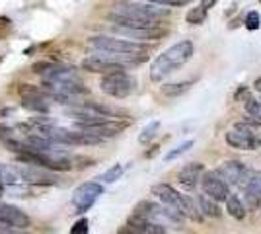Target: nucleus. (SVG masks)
<instances>
[{
    "label": "nucleus",
    "mask_w": 261,
    "mask_h": 234,
    "mask_svg": "<svg viewBox=\"0 0 261 234\" xmlns=\"http://www.w3.org/2000/svg\"><path fill=\"white\" fill-rule=\"evenodd\" d=\"M166 16H168V10L160 4L121 0L113 4V10L108 14V20L113 25H123V28H158V23Z\"/></svg>",
    "instance_id": "obj_1"
},
{
    "label": "nucleus",
    "mask_w": 261,
    "mask_h": 234,
    "mask_svg": "<svg viewBox=\"0 0 261 234\" xmlns=\"http://www.w3.org/2000/svg\"><path fill=\"white\" fill-rule=\"evenodd\" d=\"M193 51H195V47L189 39L172 45L170 49L164 51L162 55H158L154 59L152 67H150V78L154 82H160L162 78L170 76L172 72L181 68L193 57Z\"/></svg>",
    "instance_id": "obj_2"
},
{
    "label": "nucleus",
    "mask_w": 261,
    "mask_h": 234,
    "mask_svg": "<svg viewBox=\"0 0 261 234\" xmlns=\"http://www.w3.org/2000/svg\"><path fill=\"white\" fill-rule=\"evenodd\" d=\"M144 55H115V53H103V55H90L82 61V68L94 74H113V72H125L130 65L141 63Z\"/></svg>",
    "instance_id": "obj_3"
},
{
    "label": "nucleus",
    "mask_w": 261,
    "mask_h": 234,
    "mask_svg": "<svg viewBox=\"0 0 261 234\" xmlns=\"http://www.w3.org/2000/svg\"><path fill=\"white\" fill-rule=\"evenodd\" d=\"M90 47L98 49L99 53H115V55H144L148 51L144 43L111 37V35H94L90 39Z\"/></svg>",
    "instance_id": "obj_4"
},
{
    "label": "nucleus",
    "mask_w": 261,
    "mask_h": 234,
    "mask_svg": "<svg viewBox=\"0 0 261 234\" xmlns=\"http://www.w3.org/2000/svg\"><path fill=\"white\" fill-rule=\"evenodd\" d=\"M133 215L142 217V219H150V221H156V223H160V224H168V223L179 224L185 219L184 215L177 213L175 209L164 205V203L158 205V203H154V201H141V203L135 207Z\"/></svg>",
    "instance_id": "obj_5"
},
{
    "label": "nucleus",
    "mask_w": 261,
    "mask_h": 234,
    "mask_svg": "<svg viewBox=\"0 0 261 234\" xmlns=\"http://www.w3.org/2000/svg\"><path fill=\"white\" fill-rule=\"evenodd\" d=\"M99 88L103 94H108L111 98H129L130 94L137 88V80L127 74V72H113V74H106L99 82Z\"/></svg>",
    "instance_id": "obj_6"
},
{
    "label": "nucleus",
    "mask_w": 261,
    "mask_h": 234,
    "mask_svg": "<svg viewBox=\"0 0 261 234\" xmlns=\"http://www.w3.org/2000/svg\"><path fill=\"white\" fill-rule=\"evenodd\" d=\"M18 94L22 96L23 106H25L28 110L37 112V113L49 112V103L55 100L53 96H51L43 86L37 88V86H33V84H22L20 90H18Z\"/></svg>",
    "instance_id": "obj_7"
},
{
    "label": "nucleus",
    "mask_w": 261,
    "mask_h": 234,
    "mask_svg": "<svg viewBox=\"0 0 261 234\" xmlns=\"http://www.w3.org/2000/svg\"><path fill=\"white\" fill-rule=\"evenodd\" d=\"M14 170H16V174L20 176L23 184H37V186H55V184H59V178L55 176L53 170H49V168L43 170V166L22 162L20 166H16Z\"/></svg>",
    "instance_id": "obj_8"
},
{
    "label": "nucleus",
    "mask_w": 261,
    "mask_h": 234,
    "mask_svg": "<svg viewBox=\"0 0 261 234\" xmlns=\"http://www.w3.org/2000/svg\"><path fill=\"white\" fill-rule=\"evenodd\" d=\"M101 193H103V186L98 181H86V184L78 186L72 193V205H74L76 213H86L98 201Z\"/></svg>",
    "instance_id": "obj_9"
},
{
    "label": "nucleus",
    "mask_w": 261,
    "mask_h": 234,
    "mask_svg": "<svg viewBox=\"0 0 261 234\" xmlns=\"http://www.w3.org/2000/svg\"><path fill=\"white\" fill-rule=\"evenodd\" d=\"M76 127L82 129V131H86V133L98 135L101 139H109V137H115V135L123 133L129 127V121L103 119V121H96V123H76Z\"/></svg>",
    "instance_id": "obj_10"
},
{
    "label": "nucleus",
    "mask_w": 261,
    "mask_h": 234,
    "mask_svg": "<svg viewBox=\"0 0 261 234\" xmlns=\"http://www.w3.org/2000/svg\"><path fill=\"white\" fill-rule=\"evenodd\" d=\"M226 143L238 150H253L257 146V139L248 123H236L234 129L226 133Z\"/></svg>",
    "instance_id": "obj_11"
},
{
    "label": "nucleus",
    "mask_w": 261,
    "mask_h": 234,
    "mask_svg": "<svg viewBox=\"0 0 261 234\" xmlns=\"http://www.w3.org/2000/svg\"><path fill=\"white\" fill-rule=\"evenodd\" d=\"M217 174L228 186H244V179L248 176V168L240 160H226L217 168Z\"/></svg>",
    "instance_id": "obj_12"
},
{
    "label": "nucleus",
    "mask_w": 261,
    "mask_h": 234,
    "mask_svg": "<svg viewBox=\"0 0 261 234\" xmlns=\"http://www.w3.org/2000/svg\"><path fill=\"white\" fill-rule=\"evenodd\" d=\"M201 186H203V191L211 195L213 199L217 201H226L230 195V186L224 181V179L218 176L217 172H207L203 174L201 178Z\"/></svg>",
    "instance_id": "obj_13"
},
{
    "label": "nucleus",
    "mask_w": 261,
    "mask_h": 234,
    "mask_svg": "<svg viewBox=\"0 0 261 234\" xmlns=\"http://www.w3.org/2000/svg\"><path fill=\"white\" fill-rule=\"evenodd\" d=\"M119 234H166V228H164V224L156 223V221L130 215L129 223L121 228Z\"/></svg>",
    "instance_id": "obj_14"
},
{
    "label": "nucleus",
    "mask_w": 261,
    "mask_h": 234,
    "mask_svg": "<svg viewBox=\"0 0 261 234\" xmlns=\"http://www.w3.org/2000/svg\"><path fill=\"white\" fill-rule=\"evenodd\" d=\"M0 223L8 224V226H16V228H28L32 224V219L20 207L0 203Z\"/></svg>",
    "instance_id": "obj_15"
},
{
    "label": "nucleus",
    "mask_w": 261,
    "mask_h": 234,
    "mask_svg": "<svg viewBox=\"0 0 261 234\" xmlns=\"http://www.w3.org/2000/svg\"><path fill=\"white\" fill-rule=\"evenodd\" d=\"M152 195H156L160 203L164 205H168V207H172L175 209L177 213H181V205H184V193H179L177 190H174L172 186H168V184H156L152 188Z\"/></svg>",
    "instance_id": "obj_16"
},
{
    "label": "nucleus",
    "mask_w": 261,
    "mask_h": 234,
    "mask_svg": "<svg viewBox=\"0 0 261 234\" xmlns=\"http://www.w3.org/2000/svg\"><path fill=\"white\" fill-rule=\"evenodd\" d=\"M113 32L130 39H141V41H148V39H160L166 32L160 28H123V25H113Z\"/></svg>",
    "instance_id": "obj_17"
},
{
    "label": "nucleus",
    "mask_w": 261,
    "mask_h": 234,
    "mask_svg": "<svg viewBox=\"0 0 261 234\" xmlns=\"http://www.w3.org/2000/svg\"><path fill=\"white\" fill-rule=\"evenodd\" d=\"M203 174H205V166L201 162H191V164H185L181 168V172L177 174V179L185 190H195L197 184L203 178Z\"/></svg>",
    "instance_id": "obj_18"
},
{
    "label": "nucleus",
    "mask_w": 261,
    "mask_h": 234,
    "mask_svg": "<svg viewBox=\"0 0 261 234\" xmlns=\"http://www.w3.org/2000/svg\"><path fill=\"white\" fill-rule=\"evenodd\" d=\"M244 199H246V205L250 209H257L261 205V172H255L246 179Z\"/></svg>",
    "instance_id": "obj_19"
},
{
    "label": "nucleus",
    "mask_w": 261,
    "mask_h": 234,
    "mask_svg": "<svg viewBox=\"0 0 261 234\" xmlns=\"http://www.w3.org/2000/svg\"><path fill=\"white\" fill-rule=\"evenodd\" d=\"M197 205H199V209L203 215H207V217H213V219H218L222 211H220V207H218V201L213 199L211 195H207L205 191L203 193H199L197 195Z\"/></svg>",
    "instance_id": "obj_20"
},
{
    "label": "nucleus",
    "mask_w": 261,
    "mask_h": 234,
    "mask_svg": "<svg viewBox=\"0 0 261 234\" xmlns=\"http://www.w3.org/2000/svg\"><path fill=\"white\" fill-rule=\"evenodd\" d=\"M226 211H228L230 217H234L236 221H242L246 217V209H244V203L240 201L238 195H232L230 193L228 199H226Z\"/></svg>",
    "instance_id": "obj_21"
},
{
    "label": "nucleus",
    "mask_w": 261,
    "mask_h": 234,
    "mask_svg": "<svg viewBox=\"0 0 261 234\" xmlns=\"http://www.w3.org/2000/svg\"><path fill=\"white\" fill-rule=\"evenodd\" d=\"M191 80H185V82H174V84H164L162 86V94L164 96H168V98H177V96H181L184 92L191 88Z\"/></svg>",
    "instance_id": "obj_22"
},
{
    "label": "nucleus",
    "mask_w": 261,
    "mask_h": 234,
    "mask_svg": "<svg viewBox=\"0 0 261 234\" xmlns=\"http://www.w3.org/2000/svg\"><path fill=\"white\" fill-rule=\"evenodd\" d=\"M158 129H160V123H158V121H150L141 131V135H139V143H141V145H148V143L152 141L154 137H156Z\"/></svg>",
    "instance_id": "obj_23"
},
{
    "label": "nucleus",
    "mask_w": 261,
    "mask_h": 234,
    "mask_svg": "<svg viewBox=\"0 0 261 234\" xmlns=\"http://www.w3.org/2000/svg\"><path fill=\"white\" fill-rule=\"evenodd\" d=\"M207 12L201 4L197 6V8H191V10L187 12V16H185V20L189 23H193V25H199V23H203L207 20Z\"/></svg>",
    "instance_id": "obj_24"
},
{
    "label": "nucleus",
    "mask_w": 261,
    "mask_h": 234,
    "mask_svg": "<svg viewBox=\"0 0 261 234\" xmlns=\"http://www.w3.org/2000/svg\"><path fill=\"white\" fill-rule=\"evenodd\" d=\"M121 174H123V166H121V164H115V166H111L108 172L101 176V179H103L106 184H113V181H117V179L121 178Z\"/></svg>",
    "instance_id": "obj_25"
},
{
    "label": "nucleus",
    "mask_w": 261,
    "mask_h": 234,
    "mask_svg": "<svg viewBox=\"0 0 261 234\" xmlns=\"http://www.w3.org/2000/svg\"><path fill=\"white\" fill-rule=\"evenodd\" d=\"M261 25V16L257 10H251L248 16H246V28L250 30V32H255V30H259Z\"/></svg>",
    "instance_id": "obj_26"
},
{
    "label": "nucleus",
    "mask_w": 261,
    "mask_h": 234,
    "mask_svg": "<svg viewBox=\"0 0 261 234\" xmlns=\"http://www.w3.org/2000/svg\"><path fill=\"white\" fill-rule=\"evenodd\" d=\"M191 146H193V141H185V143H181L179 146H175L174 150H170V152L166 154V160L170 162V160H174V158H177V156L185 154V152H187Z\"/></svg>",
    "instance_id": "obj_27"
},
{
    "label": "nucleus",
    "mask_w": 261,
    "mask_h": 234,
    "mask_svg": "<svg viewBox=\"0 0 261 234\" xmlns=\"http://www.w3.org/2000/svg\"><path fill=\"white\" fill-rule=\"evenodd\" d=\"M88 219L86 217H82V219H80V221H76V223H74V226H72V228H70V234H88V230H90V228H88Z\"/></svg>",
    "instance_id": "obj_28"
},
{
    "label": "nucleus",
    "mask_w": 261,
    "mask_h": 234,
    "mask_svg": "<svg viewBox=\"0 0 261 234\" xmlns=\"http://www.w3.org/2000/svg\"><path fill=\"white\" fill-rule=\"evenodd\" d=\"M246 110H248L250 115H261V103L257 100L250 98V100H246Z\"/></svg>",
    "instance_id": "obj_29"
},
{
    "label": "nucleus",
    "mask_w": 261,
    "mask_h": 234,
    "mask_svg": "<svg viewBox=\"0 0 261 234\" xmlns=\"http://www.w3.org/2000/svg\"><path fill=\"white\" fill-rule=\"evenodd\" d=\"M148 2H154V4H160V6H185L193 0H148Z\"/></svg>",
    "instance_id": "obj_30"
},
{
    "label": "nucleus",
    "mask_w": 261,
    "mask_h": 234,
    "mask_svg": "<svg viewBox=\"0 0 261 234\" xmlns=\"http://www.w3.org/2000/svg\"><path fill=\"white\" fill-rule=\"evenodd\" d=\"M0 234H32L25 228H16V226H8V224L0 223Z\"/></svg>",
    "instance_id": "obj_31"
},
{
    "label": "nucleus",
    "mask_w": 261,
    "mask_h": 234,
    "mask_svg": "<svg viewBox=\"0 0 261 234\" xmlns=\"http://www.w3.org/2000/svg\"><path fill=\"white\" fill-rule=\"evenodd\" d=\"M244 123H248L250 127H261V115H250L248 113V117H244Z\"/></svg>",
    "instance_id": "obj_32"
},
{
    "label": "nucleus",
    "mask_w": 261,
    "mask_h": 234,
    "mask_svg": "<svg viewBox=\"0 0 261 234\" xmlns=\"http://www.w3.org/2000/svg\"><path fill=\"white\" fill-rule=\"evenodd\" d=\"M217 2H218V0H201V6H203L205 10H211V8H213Z\"/></svg>",
    "instance_id": "obj_33"
},
{
    "label": "nucleus",
    "mask_w": 261,
    "mask_h": 234,
    "mask_svg": "<svg viewBox=\"0 0 261 234\" xmlns=\"http://www.w3.org/2000/svg\"><path fill=\"white\" fill-rule=\"evenodd\" d=\"M255 90H259V92H261V78H257V80H255Z\"/></svg>",
    "instance_id": "obj_34"
},
{
    "label": "nucleus",
    "mask_w": 261,
    "mask_h": 234,
    "mask_svg": "<svg viewBox=\"0 0 261 234\" xmlns=\"http://www.w3.org/2000/svg\"><path fill=\"white\" fill-rule=\"evenodd\" d=\"M2 188H4V184H2V181H0V193H2Z\"/></svg>",
    "instance_id": "obj_35"
}]
</instances>
